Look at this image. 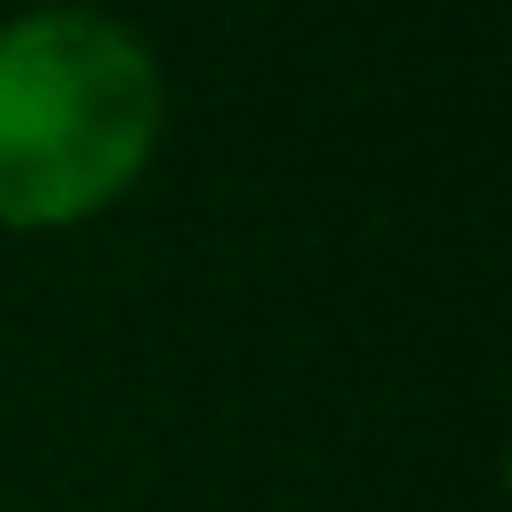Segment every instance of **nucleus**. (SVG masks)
<instances>
[{"instance_id":"nucleus-1","label":"nucleus","mask_w":512,"mask_h":512,"mask_svg":"<svg viewBox=\"0 0 512 512\" xmlns=\"http://www.w3.org/2000/svg\"><path fill=\"white\" fill-rule=\"evenodd\" d=\"M160 136L152 48L96 8L0 24V224L104 208Z\"/></svg>"}]
</instances>
